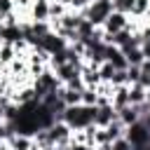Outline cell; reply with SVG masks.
Masks as SVG:
<instances>
[{
  "instance_id": "cell-1",
  "label": "cell",
  "mask_w": 150,
  "mask_h": 150,
  "mask_svg": "<svg viewBox=\"0 0 150 150\" xmlns=\"http://www.w3.org/2000/svg\"><path fill=\"white\" fill-rule=\"evenodd\" d=\"M94 115H96V105H68L63 112H61V122L68 124L73 131H80V129H87L89 124H94Z\"/></svg>"
},
{
  "instance_id": "cell-2",
  "label": "cell",
  "mask_w": 150,
  "mask_h": 150,
  "mask_svg": "<svg viewBox=\"0 0 150 150\" xmlns=\"http://www.w3.org/2000/svg\"><path fill=\"white\" fill-rule=\"evenodd\" d=\"M115 12V5H112V0H91L80 14L94 26V28H101L103 23H105V19L110 16Z\"/></svg>"
},
{
  "instance_id": "cell-3",
  "label": "cell",
  "mask_w": 150,
  "mask_h": 150,
  "mask_svg": "<svg viewBox=\"0 0 150 150\" xmlns=\"http://www.w3.org/2000/svg\"><path fill=\"white\" fill-rule=\"evenodd\" d=\"M124 138L129 141V145H131V148H145V145H150V129L138 120L136 124L127 127Z\"/></svg>"
},
{
  "instance_id": "cell-4",
  "label": "cell",
  "mask_w": 150,
  "mask_h": 150,
  "mask_svg": "<svg viewBox=\"0 0 150 150\" xmlns=\"http://www.w3.org/2000/svg\"><path fill=\"white\" fill-rule=\"evenodd\" d=\"M47 136L52 141V145H70V138H73V129L68 124H63L61 120H56L49 129H47Z\"/></svg>"
},
{
  "instance_id": "cell-5",
  "label": "cell",
  "mask_w": 150,
  "mask_h": 150,
  "mask_svg": "<svg viewBox=\"0 0 150 150\" xmlns=\"http://www.w3.org/2000/svg\"><path fill=\"white\" fill-rule=\"evenodd\" d=\"M127 23H129V14H124V12H112L108 19H105V23L101 26V30L103 33H108V35H115L117 30H122V28H127Z\"/></svg>"
},
{
  "instance_id": "cell-6",
  "label": "cell",
  "mask_w": 150,
  "mask_h": 150,
  "mask_svg": "<svg viewBox=\"0 0 150 150\" xmlns=\"http://www.w3.org/2000/svg\"><path fill=\"white\" fill-rule=\"evenodd\" d=\"M38 47L52 56V54H59V52H63V49L68 47V42H66V40H61L56 33H47V35H45V38L38 42Z\"/></svg>"
},
{
  "instance_id": "cell-7",
  "label": "cell",
  "mask_w": 150,
  "mask_h": 150,
  "mask_svg": "<svg viewBox=\"0 0 150 150\" xmlns=\"http://www.w3.org/2000/svg\"><path fill=\"white\" fill-rule=\"evenodd\" d=\"M7 145H9V150H38L33 136L16 134V131H12V134L7 136Z\"/></svg>"
},
{
  "instance_id": "cell-8",
  "label": "cell",
  "mask_w": 150,
  "mask_h": 150,
  "mask_svg": "<svg viewBox=\"0 0 150 150\" xmlns=\"http://www.w3.org/2000/svg\"><path fill=\"white\" fill-rule=\"evenodd\" d=\"M117 120V110L108 103V105H96V115H94V124L96 127H108L110 122H115Z\"/></svg>"
},
{
  "instance_id": "cell-9",
  "label": "cell",
  "mask_w": 150,
  "mask_h": 150,
  "mask_svg": "<svg viewBox=\"0 0 150 150\" xmlns=\"http://www.w3.org/2000/svg\"><path fill=\"white\" fill-rule=\"evenodd\" d=\"M105 61L112 63L115 70H127V66H129L127 59H124V54H122V49H117V47H112V45L105 47Z\"/></svg>"
},
{
  "instance_id": "cell-10",
  "label": "cell",
  "mask_w": 150,
  "mask_h": 150,
  "mask_svg": "<svg viewBox=\"0 0 150 150\" xmlns=\"http://www.w3.org/2000/svg\"><path fill=\"white\" fill-rule=\"evenodd\" d=\"M80 80H82V84H84V87H89V89H96V87L101 84L98 68H91V66L82 63V68H80Z\"/></svg>"
},
{
  "instance_id": "cell-11",
  "label": "cell",
  "mask_w": 150,
  "mask_h": 150,
  "mask_svg": "<svg viewBox=\"0 0 150 150\" xmlns=\"http://www.w3.org/2000/svg\"><path fill=\"white\" fill-rule=\"evenodd\" d=\"M54 75H56V80H59L61 84H68V82H70L73 77H80V68L66 61L63 66H59V68L54 70Z\"/></svg>"
},
{
  "instance_id": "cell-12",
  "label": "cell",
  "mask_w": 150,
  "mask_h": 150,
  "mask_svg": "<svg viewBox=\"0 0 150 150\" xmlns=\"http://www.w3.org/2000/svg\"><path fill=\"white\" fill-rule=\"evenodd\" d=\"M110 105L115 110L129 105V84H120V87H112V98H110Z\"/></svg>"
},
{
  "instance_id": "cell-13",
  "label": "cell",
  "mask_w": 150,
  "mask_h": 150,
  "mask_svg": "<svg viewBox=\"0 0 150 150\" xmlns=\"http://www.w3.org/2000/svg\"><path fill=\"white\" fill-rule=\"evenodd\" d=\"M117 120H120L124 127H131V124H136V122L141 120V112H138L136 105H124V108L117 110Z\"/></svg>"
},
{
  "instance_id": "cell-14",
  "label": "cell",
  "mask_w": 150,
  "mask_h": 150,
  "mask_svg": "<svg viewBox=\"0 0 150 150\" xmlns=\"http://www.w3.org/2000/svg\"><path fill=\"white\" fill-rule=\"evenodd\" d=\"M28 21H49V2H33L28 9Z\"/></svg>"
},
{
  "instance_id": "cell-15",
  "label": "cell",
  "mask_w": 150,
  "mask_h": 150,
  "mask_svg": "<svg viewBox=\"0 0 150 150\" xmlns=\"http://www.w3.org/2000/svg\"><path fill=\"white\" fill-rule=\"evenodd\" d=\"M14 59H16V52H14L12 42H0V70L7 68Z\"/></svg>"
},
{
  "instance_id": "cell-16",
  "label": "cell",
  "mask_w": 150,
  "mask_h": 150,
  "mask_svg": "<svg viewBox=\"0 0 150 150\" xmlns=\"http://www.w3.org/2000/svg\"><path fill=\"white\" fill-rule=\"evenodd\" d=\"M148 7H150V0H134L129 7V19H145Z\"/></svg>"
},
{
  "instance_id": "cell-17",
  "label": "cell",
  "mask_w": 150,
  "mask_h": 150,
  "mask_svg": "<svg viewBox=\"0 0 150 150\" xmlns=\"http://www.w3.org/2000/svg\"><path fill=\"white\" fill-rule=\"evenodd\" d=\"M105 129V134H108V141L112 143V141H117V138H122L124 136V131H127V127L120 122V120H115V122H110L108 127H103Z\"/></svg>"
},
{
  "instance_id": "cell-18",
  "label": "cell",
  "mask_w": 150,
  "mask_h": 150,
  "mask_svg": "<svg viewBox=\"0 0 150 150\" xmlns=\"http://www.w3.org/2000/svg\"><path fill=\"white\" fill-rule=\"evenodd\" d=\"M122 54H124V59H127V63H129V66H141V63L145 61L138 47H124V49H122Z\"/></svg>"
},
{
  "instance_id": "cell-19",
  "label": "cell",
  "mask_w": 150,
  "mask_h": 150,
  "mask_svg": "<svg viewBox=\"0 0 150 150\" xmlns=\"http://www.w3.org/2000/svg\"><path fill=\"white\" fill-rule=\"evenodd\" d=\"M143 101H145V87H141L138 82L129 84V105H138Z\"/></svg>"
},
{
  "instance_id": "cell-20",
  "label": "cell",
  "mask_w": 150,
  "mask_h": 150,
  "mask_svg": "<svg viewBox=\"0 0 150 150\" xmlns=\"http://www.w3.org/2000/svg\"><path fill=\"white\" fill-rule=\"evenodd\" d=\"M75 30H77V38H80V40H84V42H87L89 38H94V33H96V28H94L87 19H82V21H80V26H77Z\"/></svg>"
},
{
  "instance_id": "cell-21",
  "label": "cell",
  "mask_w": 150,
  "mask_h": 150,
  "mask_svg": "<svg viewBox=\"0 0 150 150\" xmlns=\"http://www.w3.org/2000/svg\"><path fill=\"white\" fill-rule=\"evenodd\" d=\"M68 9H70L68 5H63V2H59V0H52V2H49V21H52V19H61Z\"/></svg>"
},
{
  "instance_id": "cell-22",
  "label": "cell",
  "mask_w": 150,
  "mask_h": 150,
  "mask_svg": "<svg viewBox=\"0 0 150 150\" xmlns=\"http://www.w3.org/2000/svg\"><path fill=\"white\" fill-rule=\"evenodd\" d=\"M112 75H115V68H112V63L103 61V63L98 66V77H101V82H110V80H112Z\"/></svg>"
},
{
  "instance_id": "cell-23",
  "label": "cell",
  "mask_w": 150,
  "mask_h": 150,
  "mask_svg": "<svg viewBox=\"0 0 150 150\" xmlns=\"http://www.w3.org/2000/svg\"><path fill=\"white\" fill-rule=\"evenodd\" d=\"M138 68H141V80H138V84L148 89V87H150V61H143Z\"/></svg>"
},
{
  "instance_id": "cell-24",
  "label": "cell",
  "mask_w": 150,
  "mask_h": 150,
  "mask_svg": "<svg viewBox=\"0 0 150 150\" xmlns=\"http://www.w3.org/2000/svg\"><path fill=\"white\" fill-rule=\"evenodd\" d=\"M96 101H98V96H96V89H89V87H84V89H82V105H96Z\"/></svg>"
},
{
  "instance_id": "cell-25",
  "label": "cell",
  "mask_w": 150,
  "mask_h": 150,
  "mask_svg": "<svg viewBox=\"0 0 150 150\" xmlns=\"http://www.w3.org/2000/svg\"><path fill=\"white\" fill-rule=\"evenodd\" d=\"M141 80V68L138 66H127V84H136Z\"/></svg>"
},
{
  "instance_id": "cell-26",
  "label": "cell",
  "mask_w": 150,
  "mask_h": 150,
  "mask_svg": "<svg viewBox=\"0 0 150 150\" xmlns=\"http://www.w3.org/2000/svg\"><path fill=\"white\" fill-rule=\"evenodd\" d=\"M14 12V0H0V21Z\"/></svg>"
},
{
  "instance_id": "cell-27",
  "label": "cell",
  "mask_w": 150,
  "mask_h": 150,
  "mask_svg": "<svg viewBox=\"0 0 150 150\" xmlns=\"http://www.w3.org/2000/svg\"><path fill=\"white\" fill-rule=\"evenodd\" d=\"M112 87H120V84H127V70H115L112 80H110Z\"/></svg>"
},
{
  "instance_id": "cell-28",
  "label": "cell",
  "mask_w": 150,
  "mask_h": 150,
  "mask_svg": "<svg viewBox=\"0 0 150 150\" xmlns=\"http://www.w3.org/2000/svg\"><path fill=\"white\" fill-rule=\"evenodd\" d=\"M112 150H131V145H129V141L122 136V138H117V141H112Z\"/></svg>"
},
{
  "instance_id": "cell-29",
  "label": "cell",
  "mask_w": 150,
  "mask_h": 150,
  "mask_svg": "<svg viewBox=\"0 0 150 150\" xmlns=\"http://www.w3.org/2000/svg\"><path fill=\"white\" fill-rule=\"evenodd\" d=\"M138 49H141L143 59H145V61H150V40H148V38H143V42H141V47H138Z\"/></svg>"
},
{
  "instance_id": "cell-30",
  "label": "cell",
  "mask_w": 150,
  "mask_h": 150,
  "mask_svg": "<svg viewBox=\"0 0 150 150\" xmlns=\"http://www.w3.org/2000/svg\"><path fill=\"white\" fill-rule=\"evenodd\" d=\"M68 150H96L94 145H87V143H70Z\"/></svg>"
},
{
  "instance_id": "cell-31",
  "label": "cell",
  "mask_w": 150,
  "mask_h": 150,
  "mask_svg": "<svg viewBox=\"0 0 150 150\" xmlns=\"http://www.w3.org/2000/svg\"><path fill=\"white\" fill-rule=\"evenodd\" d=\"M96 150H112V143H101V145H94Z\"/></svg>"
},
{
  "instance_id": "cell-32",
  "label": "cell",
  "mask_w": 150,
  "mask_h": 150,
  "mask_svg": "<svg viewBox=\"0 0 150 150\" xmlns=\"http://www.w3.org/2000/svg\"><path fill=\"white\" fill-rule=\"evenodd\" d=\"M145 103H150V87L145 89Z\"/></svg>"
},
{
  "instance_id": "cell-33",
  "label": "cell",
  "mask_w": 150,
  "mask_h": 150,
  "mask_svg": "<svg viewBox=\"0 0 150 150\" xmlns=\"http://www.w3.org/2000/svg\"><path fill=\"white\" fill-rule=\"evenodd\" d=\"M0 150H9V145H7V141H5V143H0Z\"/></svg>"
},
{
  "instance_id": "cell-34",
  "label": "cell",
  "mask_w": 150,
  "mask_h": 150,
  "mask_svg": "<svg viewBox=\"0 0 150 150\" xmlns=\"http://www.w3.org/2000/svg\"><path fill=\"white\" fill-rule=\"evenodd\" d=\"M143 21H148V23H150V7H148V14H145V19H143Z\"/></svg>"
},
{
  "instance_id": "cell-35",
  "label": "cell",
  "mask_w": 150,
  "mask_h": 150,
  "mask_svg": "<svg viewBox=\"0 0 150 150\" xmlns=\"http://www.w3.org/2000/svg\"><path fill=\"white\" fill-rule=\"evenodd\" d=\"M33 2H52V0H33Z\"/></svg>"
},
{
  "instance_id": "cell-36",
  "label": "cell",
  "mask_w": 150,
  "mask_h": 150,
  "mask_svg": "<svg viewBox=\"0 0 150 150\" xmlns=\"http://www.w3.org/2000/svg\"><path fill=\"white\" fill-rule=\"evenodd\" d=\"M0 30H2V21H0Z\"/></svg>"
},
{
  "instance_id": "cell-37",
  "label": "cell",
  "mask_w": 150,
  "mask_h": 150,
  "mask_svg": "<svg viewBox=\"0 0 150 150\" xmlns=\"http://www.w3.org/2000/svg\"><path fill=\"white\" fill-rule=\"evenodd\" d=\"M0 77H2V73H0Z\"/></svg>"
},
{
  "instance_id": "cell-38",
  "label": "cell",
  "mask_w": 150,
  "mask_h": 150,
  "mask_svg": "<svg viewBox=\"0 0 150 150\" xmlns=\"http://www.w3.org/2000/svg\"><path fill=\"white\" fill-rule=\"evenodd\" d=\"M0 127H2V124H0Z\"/></svg>"
}]
</instances>
